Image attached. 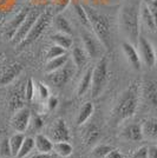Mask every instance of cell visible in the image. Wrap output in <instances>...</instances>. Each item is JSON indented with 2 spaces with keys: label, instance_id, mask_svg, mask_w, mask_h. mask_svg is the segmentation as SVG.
<instances>
[{
  "label": "cell",
  "instance_id": "obj_27",
  "mask_svg": "<svg viewBox=\"0 0 157 158\" xmlns=\"http://www.w3.org/2000/svg\"><path fill=\"white\" fill-rule=\"evenodd\" d=\"M53 151L60 157H69L73 152V148L69 142H56L53 143Z\"/></svg>",
  "mask_w": 157,
  "mask_h": 158
},
{
  "label": "cell",
  "instance_id": "obj_4",
  "mask_svg": "<svg viewBox=\"0 0 157 158\" xmlns=\"http://www.w3.org/2000/svg\"><path fill=\"white\" fill-rule=\"evenodd\" d=\"M108 80V60L106 58H100L95 70L92 71L91 94L93 98L98 97L104 90Z\"/></svg>",
  "mask_w": 157,
  "mask_h": 158
},
{
  "label": "cell",
  "instance_id": "obj_7",
  "mask_svg": "<svg viewBox=\"0 0 157 158\" xmlns=\"http://www.w3.org/2000/svg\"><path fill=\"white\" fill-rule=\"evenodd\" d=\"M137 47H138V53H139V57L145 66L148 67H152V66L156 64V51H155V47L152 46L149 40L146 38H144L143 35L139 34L137 40Z\"/></svg>",
  "mask_w": 157,
  "mask_h": 158
},
{
  "label": "cell",
  "instance_id": "obj_10",
  "mask_svg": "<svg viewBox=\"0 0 157 158\" xmlns=\"http://www.w3.org/2000/svg\"><path fill=\"white\" fill-rule=\"evenodd\" d=\"M31 122V112L27 107L18 109L11 119V124L17 132H24Z\"/></svg>",
  "mask_w": 157,
  "mask_h": 158
},
{
  "label": "cell",
  "instance_id": "obj_15",
  "mask_svg": "<svg viewBox=\"0 0 157 158\" xmlns=\"http://www.w3.org/2000/svg\"><path fill=\"white\" fill-rule=\"evenodd\" d=\"M30 12V10H26V8H23L19 13L14 17L13 19L11 20L8 24H7L6 27V37L8 39H12L13 35L15 34L17 30L19 28V26L23 24V21L25 20V18L27 17V14Z\"/></svg>",
  "mask_w": 157,
  "mask_h": 158
},
{
  "label": "cell",
  "instance_id": "obj_45",
  "mask_svg": "<svg viewBox=\"0 0 157 158\" xmlns=\"http://www.w3.org/2000/svg\"><path fill=\"white\" fill-rule=\"evenodd\" d=\"M2 59V52H0V60Z\"/></svg>",
  "mask_w": 157,
  "mask_h": 158
},
{
  "label": "cell",
  "instance_id": "obj_29",
  "mask_svg": "<svg viewBox=\"0 0 157 158\" xmlns=\"http://www.w3.org/2000/svg\"><path fill=\"white\" fill-rule=\"evenodd\" d=\"M100 136V131L96 125H91L86 129L85 133L83 135V138L85 139V143L87 145L93 144Z\"/></svg>",
  "mask_w": 157,
  "mask_h": 158
},
{
  "label": "cell",
  "instance_id": "obj_40",
  "mask_svg": "<svg viewBox=\"0 0 157 158\" xmlns=\"http://www.w3.org/2000/svg\"><path fill=\"white\" fill-rule=\"evenodd\" d=\"M148 158H157V146L152 145L148 148Z\"/></svg>",
  "mask_w": 157,
  "mask_h": 158
},
{
  "label": "cell",
  "instance_id": "obj_17",
  "mask_svg": "<svg viewBox=\"0 0 157 158\" xmlns=\"http://www.w3.org/2000/svg\"><path fill=\"white\" fill-rule=\"evenodd\" d=\"M87 61V53L80 46H74L72 48V63L74 64L77 71H80Z\"/></svg>",
  "mask_w": 157,
  "mask_h": 158
},
{
  "label": "cell",
  "instance_id": "obj_33",
  "mask_svg": "<svg viewBox=\"0 0 157 158\" xmlns=\"http://www.w3.org/2000/svg\"><path fill=\"white\" fill-rule=\"evenodd\" d=\"M34 92H36V85L33 84V80L31 78L27 79V83H26V86H25V98L28 100V102H31L34 97Z\"/></svg>",
  "mask_w": 157,
  "mask_h": 158
},
{
  "label": "cell",
  "instance_id": "obj_3",
  "mask_svg": "<svg viewBox=\"0 0 157 158\" xmlns=\"http://www.w3.org/2000/svg\"><path fill=\"white\" fill-rule=\"evenodd\" d=\"M85 8L90 25H91V31L93 34L97 37V39L100 41V44L105 47V50L111 51L112 48V30L111 24L109 18L104 13L99 12L98 10L89 6V5H83Z\"/></svg>",
  "mask_w": 157,
  "mask_h": 158
},
{
  "label": "cell",
  "instance_id": "obj_9",
  "mask_svg": "<svg viewBox=\"0 0 157 158\" xmlns=\"http://www.w3.org/2000/svg\"><path fill=\"white\" fill-rule=\"evenodd\" d=\"M39 15H40V13L38 11H36V10L30 11L28 14H27V17L25 18V20L23 21V24H21L19 26V28L17 30V32H15V34L13 35V38L11 39V41L18 46L20 43L26 38V35L28 34V32L31 31V28H32V26L34 25V23L37 21Z\"/></svg>",
  "mask_w": 157,
  "mask_h": 158
},
{
  "label": "cell",
  "instance_id": "obj_39",
  "mask_svg": "<svg viewBox=\"0 0 157 158\" xmlns=\"http://www.w3.org/2000/svg\"><path fill=\"white\" fill-rule=\"evenodd\" d=\"M105 158H125V157L121 152L118 151V150H115V149H113V150H111V151L108 153V156Z\"/></svg>",
  "mask_w": 157,
  "mask_h": 158
},
{
  "label": "cell",
  "instance_id": "obj_37",
  "mask_svg": "<svg viewBox=\"0 0 157 158\" xmlns=\"http://www.w3.org/2000/svg\"><path fill=\"white\" fill-rule=\"evenodd\" d=\"M134 158H148V146H142L134 153Z\"/></svg>",
  "mask_w": 157,
  "mask_h": 158
},
{
  "label": "cell",
  "instance_id": "obj_21",
  "mask_svg": "<svg viewBox=\"0 0 157 158\" xmlns=\"http://www.w3.org/2000/svg\"><path fill=\"white\" fill-rule=\"evenodd\" d=\"M143 136L149 139H157V118L145 120L142 125Z\"/></svg>",
  "mask_w": 157,
  "mask_h": 158
},
{
  "label": "cell",
  "instance_id": "obj_32",
  "mask_svg": "<svg viewBox=\"0 0 157 158\" xmlns=\"http://www.w3.org/2000/svg\"><path fill=\"white\" fill-rule=\"evenodd\" d=\"M64 54H66L65 48H63V47H60L54 44V45L50 47V50L47 51L46 58H47V60H51V59L57 58V57H60V56H64Z\"/></svg>",
  "mask_w": 157,
  "mask_h": 158
},
{
  "label": "cell",
  "instance_id": "obj_35",
  "mask_svg": "<svg viewBox=\"0 0 157 158\" xmlns=\"http://www.w3.org/2000/svg\"><path fill=\"white\" fill-rule=\"evenodd\" d=\"M37 93H38V97L41 100H47V98L50 97V92H49V89L47 86H45L43 83H38L37 84Z\"/></svg>",
  "mask_w": 157,
  "mask_h": 158
},
{
  "label": "cell",
  "instance_id": "obj_19",
  "mask_svg": "<svg viewBox=\"0 0 157 158\" xmlns=\"http://www.w3.org/2000/svg\"><path fill=\"white\" fill-rule=\"evenodd\" d=\"M95 111V106L91 102H86L84 105L80 107V110L78 112V116H77V119H76V123L77 125L80 126L83 124H85L87 122V119L92 116V113Z\"/></svg>",
  "mask_w": 157,
  "mask_h": 158
},
{
  "label": "cell",
  "instance_id": "obj_23",
  "mask_svg": "<svg viewBox=\"0 0 157 158\" xmlns=\"http://www.w3.org/2000/svg\"><path fill=\"white\" fill-rule=\"evenodd\" d=\"M51 40H52L56 45L63 47V48H65V50L71 48L72 45H73L72 37L70 34H65V33L57 32L56 34H53L52 37H51Z\"/></svg>",
  "mask_w": 157,
  "mask_h": 158
},
{
  "label": "cell",
  "instance_id": "obj_36",
  "mask_svg": "<svg viewBox=\"0 0 157 158\" xmlns=\"http://www.w3.org/2000/svg\"><path fill=\"white\" fill-rule=\"evenodd\" d=\"M145 2V5L148 6L150 13L152 14L154 17V20H155V24H156L157 27V0H143Z\"/></svg>",
  "mask_w": 157,
  "mask_h": 158
},
{
  "label": "cell",
  "instance_id": "obj_5",
  "mask_svg": "<svg viewBox=\"0 0 157 158\" xmlns=\"http://www.w3.org/2000/svg\"><path fill=\"white\" fill-rule=\"evenodd\" d=\"M50 23H51V14L40 13L37 21L34 23V25H33L32 28H31V31H30L28 34L26 35V38L18 45L19 48H24V47L28 46V45H31L32 43H34V41L43 34V32L46 30V27L50 25Z\"/></svg>",
  "mask_w": 157,
  "mask_h": 158
},
{
  "label": "cell",
  "instance_id": "obj_8",
  "mask_svg": "<svg viewBox=\"0 0 157 158\" xmlns=\"http://www.w3.org/2000/svg\"><path fill=\"white\" fill-rule=\"evenodd\" d=\"M80 37H82L84 50L86 51L87 56L91 57V58H97V57H99V54L102 52L103 45L97 39V37L93 33L90 32V30H82L80 31Z\"/></svg>",
  "mask_w": 157,
  "mask_h": 158
},
{
  "label": "cell",
  "instance_id": "obj_30",
  "mask_svg": "<svg viewBox=\"0 0 157 158\" xmlns=\"http://www.w3.org/2000/svg\"><path fill=\"white\" fill-rule=\"evenodd\" d=\"M33 148H36V144H34V138L32 137H25L24 142H23V145L20 148L19 152H18V158H25L30 153V152L33 150Z\"/></svg>",
  "mask_w": 157,
  "mask_h": 158
},
{
  "label": "cell",
  "instance_id": "obj_28",
  "mask_svg": "<svg viewBox=\"0 0 157 158\" xmlns=\"http://www.w3.org/2000/svg\"><path fill=\"white\" fill-rule=\"evenodd\" d=\"M25 139V136L23 135V132H17L14 133L13 136H11L10 140V145H11V151H12V156L17 157L18 156V152H19L20 148L23 145V142Z\"/></svg>",
  "mask_w": 157,
  "mask_h": 158
},
{
  "label": "cell",
  "instance_id": "obj_38",
  "mask_svg": "<svg viewBox=\"0 0 157 158\" xmlns=\"http://www.w3.org/2000/svg\"><path fill=\"white\" fill-rule=\"evenodd\" d=\"M57 104H58V99L56 98L54 96H51V97L47 98V109H49V110L56 109Z\"/></svg>",
  "mask_w": 157,
  "mask_h": 158
},
{
  "label": "cell",
  "instance_id": "obj_24",
  "mask_svg": "<svg viewBox=\"0 0 157 158\" xmlns=\"http://www.w3.org/2000/svg\"><path fill=\"white\" fill-rule=\"evenodd\" d=\"M141 21H142L149 30H151V31L157 30L155 20H154V17H152V14L150 13L149 8L145 5L144 1H143V4H142V8H141Z\"/></svg>",
  "mask_w": 157,
  "mask_h": 158
},
{
  "label": "cell",
  "instance_id": "obj_22",
  "mask_svg": "<svg viewBox=\"0 0 157 158\" xmlns=\"http://www.w3.org/2000/svg\"><path fill=\"white\" fill-rule=\"evenodd\" d=\"M73 12L76 14L77 19L79 20V23L85 27L86 30H90L91 31V25H90V20H89V17H87V13H86L85 8L82 4H73Z\"/></svg>",
  "mask_w": 157,
  "mask_h": 158
},
{
  "label": "cell",
  "instance_id": "obj_14",
  "mask_svg": "<svg viewBox=\"0 0 157 158\" xmlns=\"http://www.w3.org/2000/svg\"><path fill=\"white\" fill-rule=\"evenodd\" d=\"M21 71H23V66L19 63H13L12 65H10L0 77V85L5 86L11 84L21 73Z\"/></svg>",
  "mask_w": 157,
  "mask_h": 158
},
{
  "label": "cell",
  "instance_id": "obj_43",
  "mask_svg": "<svg viewBox=\"0 0 157 158\" xmlns=\"http://www.w3.org/2000/svg\"><path fill=\"white\" fill-rule=\"evenodd\" d=\"M69 1H70V0H58V1H57V6H59V8H60L59 11H62V8L65 7L66 5L69 4Z\"/></svg>",
  "mask_w": 157,
  "mask_h": 158
},
{
  "label": "cell",
  "instance_id": "obj_11",
  "mask_svg": "<svg viewBox=\"0 0 157 158\" xmlns=\"http://www.w3.org/2000/svg\"><path fill=\"white\" fill-rule=\"evenodd\" d=\"M141 93L149 105L157 107V83L155 80L144 79L141 86Z\"/></svg>",
  "mask_w": 157,
  "mask_h": 158
},
{
  "label": "cell",
  "instance_id": "obj_12",
  "mask_svg": "<svg viewBox=\"0 0 157 158\" xmlns=\"http://www.w3.org/2000/svg\"><path fill=\"white\" fill-rule=\"evenodd\" d=\"M52 142H69L70 140V131L67 129L65 120L62 118L57 119L50 131Z\"/></svg>",
  "mask_w": 157,
  "mask_h": 158
},
{
  "label": "cell",
  "instance_id": "obj_41",
  "mask_svg": "<svg viewBox=\"0 0 157 158\" xmlns=\"http://www.w3.org/2000/svg\"><path fill=\"white\" fill-rule=\"evenodd\" d=\"M31 158H56V156L52 155L51 152H49V153H41V152H39V153L32 156Z\"/></svg>",
  "mask_w": 157,
  "mask_h": 158
},
{
  "label": "cell",
  "instance_id": "obj_20",
  "mask_svg": "<svg viewBox=\"0 0 157 158\" xmlns=\"http://www.w3.org/2000/svg\"><path fill=\"white\" fill-rule=\"evenodd\" d=\"M53 25L57 28V31L60 33H65V34H72V26L69 23V20L66 19L64 15L57 14L53 18Z\"/></svg>",
  "mask_w": 157,
  "mask_h": 158
},
{
  "label": "cell",
  "instance_id": "obj_34",
  "mask_svg": "<svg viewBox=\"0 0 157 158\" xmlns=\"http://www.w3.org/2000/svg\"><path fill=\"white\" fill-rule=\"evenodd\" d=\"M0 153L4 157H10L12 156V151H11V145H10V140L8 139H2L0 143Z\"/></svg>",
  "mask_w": 157,
  "mask_h": 158
},
{
  "label": "cell",
  "instance_id": "obj_16",
  "mask_svg": "<svg viewBox=\"0 0 157 158\" xmlns=\"http://www.w3.org/2000/svg\"><path fill=\"white\" fill-rule=\"evenodd\" d=\"M122 136L131 142H138L143 138V131H142V125L139 124H130V125L125 126Z\"/></svg>",
  "mask_w": 157,
  "mask_h": 158
},
{
  "label": "cell",
  "instance_id": "obj_31",
  "mask_svg": "<svg viewBox=\"0 0 157 158\" xmlns=\"http://www.w3.org/2000/svg\"><path fill=\"white\" fill-rule=\"evenodd\" d=\"M111 150H113V148L110 146V145L99 144L93 148L92 155H93V157H96V158H105L108 156V153L111 151Z\"/></svg>",
  "mask_w": 157,
  "mask_h": 158
},
{
  "label": "cell",
  "instance_id": "obj_42",
  "mask_svg": "<svg viewBox=\"0 0 157 158\" xmlns=\"http://www.w3.org/2000/svg\"><path fill=\"white\" fill-rule=\"evenodd\" d=\"M33 126H34V129L37 127V129H40L41 126H43V120L39 118V117H36L34 120H33Z\"/></svg>",
  "mask_w": 157,
  "mask_h": 158
},
{
  "label": "cell",
  "instance_id": "obj_6",
  "mask_svg": "<svg viewBox=\"0 0 157 158\" xmlns=\"http://www.w3.org/2000/svg\"><path fill=\"white\" fill-rule=\"evenodd\" d=\"M76 66L73 63L67 61L65 65L62 66L60 69L53 71L51 73H47V80L52 84V85L57 86V87H62L64 86L71 79V77L74 73Z\"/></svg>",
  "mask_w": 157,
  "mask_h": 158
},
{
  "label": "cell",
  "instance_id": "obj_18",
  "mask_svg": "<svg viewBox=\"0 0 157 158\" xmlns=\"http://www.w3.org/2000/svg\"><path fill=\"white\" fill-rule=\"evenodd\" d=\"M34 144H36V149L38 150V152L49 153L53 151V142L44 135H37L34 138Z\"/></svg>",
  "mask_w": 157,
  "mask_h": 158
},
{
  "label": "cell",
  "instance_id": "obj_2",
  "mask_svg": "<svg viewBox=\"0 0 157 158\" xmlns=\"http://www.w3.org/2000/svg\"><path fill=\"white\" fill-rule=\"evenodd\" d=\"M139 93L141 86L138 81H132L128 89L121 93L111 114L112 122L115 124H119L121 122L131 118L136 113L139 102Z\"/></svg>",
  "mask_w": 157,
  "mask_h": 158
},
{
  "label": "cell",
  "instance_id": "obj_13",
  "mask_svg": "<svg viewBox=\"0 0 157 158\" xmlns=\"http://www.w3.org/2000/svg\"><path fill=\"white\" fill-rule=\"evenodd\" d=\"M122 50H123V53H124L125 58L128 60L129 65L134 70H139L141 69V64H142V60H141L139 53L136 50V47L134 46L131 43H129V41H124L122 44Z\"/></svg>",
  "mask_w": 157,
  "mask_h": 158
},
{
  "label": "cell",
  "instance_id": "obj_25",
  "mask_svg": "<svg viewBox=\"0 0 157 158\" xmlns=\"http://www.w3.org/2000/svg\"><path fill=\"white\" fill-rule=\"evenodd\" d=\"M67 61H69V56H67V53L64 54V56L57 57V58H54V59L47 60L46 66H45V72L46 73L53 72V71H56V70L60 69L62 66L65 65Z\"/></svg>",
  "mask_w": 157,
  "mask_h": 158
},
{
  "label": "cell",
  "instance_id": "obj_26",
  "mask_svg": "<svg viewBox=\"0 0 157 158\" xmlns=\"http://www.w3.org/2000/svg\"><path fill=\"white\" fill-rule=\"evenodd\" d=\"M92 69H89L85 73H84V76L82 77L80 79V81H79L78 84V89H77V93H78V96H83V94H85L86 91L91 87V83H92Z\"/></svg>",
  "mask_w": 157,
  "mask_h": 158
},
{
  "label": "cell",
  "instance_id": "obj_1",
  "mask_svg": "<svg viewBox=\"0 0 157 158\" xmlns=\"http://www.w3.org/2000/svg\"><path fill=\"white\" fill-rule=\"evenodd\" d=\"M143 0H123L119 7V27L132 43H137L141 26V8Z\"/></svg>",
  "mask_w": 157,
  "mask_h": 158
},
{
  "label": "cell",
  "instance_id": "obj_44",
  "mask_svg": "<svg viewBox=\"0 0 157 158\" xmlns=\"http://www.w3.org/2000/svg\"><path fill=\"white\" fill-rule=\"evenodd\" d=\"M155 47H156L155 51H156V56H157V39H156V41H155Z\"/></svg>",
  "mask_w": 157,
  "mask_h": 158
}]
</instances>
